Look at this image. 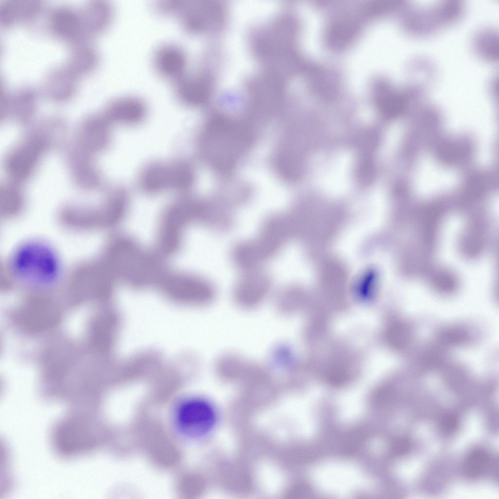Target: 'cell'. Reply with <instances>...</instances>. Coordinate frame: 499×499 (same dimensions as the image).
I'll return each instance as SVG.
<instances>
[{
  "mask_svg": "<svg viewBox=\"0 0 499 499\" xmlns=\"http://www.w3.org/2000/svg\"><path fill=\"white\" fill-rule=\"evenodd\" d=\"M172 13L179 14L183 27L193 33L219 29L227 16L225 5L213 0H174Z\"/></svg>",
  "mask_w": 499,
  "mask_h": 499,
  "instance_id": "obj_3",
  "label": "cell"
},
{
  "mask_svg": "<svg viewBox=\"0 0 499 499\" xmlns=\"http://www.w3.org/2000/svg\"><path fill=\"white\" fill-rule=\"evenodd\" d=\"M84 35H91L103 30L110 23L112 11L105 1H93L79 12Z\"/></svg>",
  "mask_w": 499,
  "mask_h": 499,
  "instance_id": "obj_14",
  "label": "cell"
},
{
  "mask_svg": "<svg viewBox=\"0 0 499 499\" xmlns=\"http://www.w3.org/2000/svg\"><path fill=\"white\" fill-rule=\"evenodd\" d=\"M40 4L35 1H7L1 4L0 16L4 25H12L19 20H28L39 12Z\"/></svg>",
  "mask_w": 499,
  "mask_h": 499,
  "instance_id": "obj_17",
  "label": "cell"
},
{
  "mask_svg": "<svg viewBox=\"0 0 499 499\" xmlns=\"http://www.w3.org/2000/svg\"><path fill=\"white\" fill-rule=\"evenodd\" d=\"M247 125L225 116L210 117L200 136L202 154L218 170H230L236 165L253 142Z\"/></svg>",
  "mask_w": 499,
  "mask_h": 499,
  "instance_id": "obj_1",
  "label": "cell"
},
{
  "mask_svg": "<svg viewBox=\"0 0 499 499\" xmlns=\"http://www.w3.org/2000/svg\"><path fill=\"white\" fill-rule=\"evenodd\" d=\"M427 13L411 11L407 15V25L411 32L423 34L434 31L459 19L462 13V4L457 1H445L437 4ZM409 13V12H408Z\"/></svg>",
  "mask_w": 499,
  "mask_h": 499,
  "instance_id": "obj_7",
  "label": "cell"
},
{
  "mask_svg": "<svg viewBox=\"0 0 499 499\" xmlns=\"http://www.w3.org/2000/svg\"><path fill=\"white\" fill-rule=\"evenodd\" d=\"M147 114L145 103L132 96L119 97L108 105L107 115L115 122L128 126L138 124L145 119Z\"/></svg>",
  "mask_w": 499,
  "mask_h": 499,
  "instance_id": "obj_11",
  "label": "cell"
},
{
  "mask_svg": "<svg viewBox=\"0 0 499 499\" xmlns=\"http://www.w3.org/2000/svg\"><path fill=\"white\" fill-rule=\"evenodd\" d=\"M97 61L95 51L86 46H77L71 55L66 67L75 76L92 70Z\"/></svg>",
  "mask_w": 499,
  "mask_h": 499,
  "instance_id": "obj_18",
  "label": "cell"
},
{
  "mask_svg": "<svg viewBox=\"0 0 499 499\" xmlns=\"http://www.w3.org/2000/svg\"><path fill=\"white\" fill-rule=\"evenodd\" d=\"M9 267L19 281L34 287H45L57 282L61 273L57 253L42 241H29L12 253Z\"/></svg>",
  "mask_w": 499,
  "mask_h": 499,
  "instance_id": "obj_2",
  "label": "cell"
},
{
  "mask_svg": "<svg viewBox=\"0 0 499 499\" xmlns=\"http://www.w3.org/2000/svg\"><path fill=\"white\" fill-rule=\"evenodd\" d=\"M491 463L489 454L484 450L477 449L470 452L466 457L464 469L468 475L478 477L487 472Z\"/></svg>",
  "mask_w": 499,
  "mask_h": 499,
  "instance_id": "obj_19",
  "label": "cell"
},
{
  "mask_svg": "<svg viewBox=\"0 0 499 499\" xmlns=\"http://www.w3.org/2000/svg\"><path fill=\"white\" fill-rule=\"evenodd\" d=\"M410 446V442L408 440L405 438H401L395 441L393 448L397 454H403L408 451Z\"/></svg>",
  "mask_w": 499,
  "mask_h": 499,
  "instance_id": "obj_21",
  "label": "cell"
},
{
  "mask_svg": "<svg viewBox=\"0 0 499 499\" xmlns=\"http://www.w3.org/2000/svg\"><path fill=\"white\" fill-rule=\"evenodd\" d=\"M251 105L263 115L276 113L284 95L283 78L269 72L250 78L246 85Z\"/></svg>",
  "mask_w": 499,
  "mask_h": 499,
  "instance_id": "obj_6",
  "label": "cell"
},
{
  "mask_svg": "<svg viewBox=\"0 0 499 499\" xmlns=\"http://www.w3.org/2000/svg\"><path fill=\"white\" fill-rule=\"evenodd\" d=\"M270 289V283L264 274L248 276L239 283L234 291V300L244 309H252L264 301Z\"/></svg>",
  "mask_w": 499,
  "mask_h": 499,
  "instance_id": "obj_10",
  "label": "cell"
},
{
  "mask_svg": "<svg viewBox=\"0 0 499 499\" xmlns=\"http://www.w3.org/2000/svg\"><path fill=\"white\" fill-rule=\"evenodd\" d=\"M49 23L54 34L63 39L77 40L84 35L79 13L70 8H55Z\"/></svg>",
  "mask_w": 499,
  "mask_h": 499,
  "instance_id": "obj_12",
  "label": "cell"
},
{
  "mask_svg": "<svg viewBox=\"0 0 499 499\" xmlns=\"http://www.w3.org/2000/svg\"><path fill=\"white\" fill-rule=\"evenodd\" d=\"M458 422L455 416L452 414H446L442 419L441 428L445 433L453 432L457 428Z\"/></svg>",
  "mask_w": 499,
  "mask_h": 499,
  "instance_id": "obj_20",
  "label": "cell"
},
{
  "mask_svg": "<svg viewBox=\"0 0 499 499\" xmlns=\"http://www.w3.org/2000/svg\"><path fill=\"white\" fill-rule=\"evenodd\" d=\"M194 180L193 170L186 163L156 162L142 170L139 184L146 192L155 193L167 190H187L192 187Z\"/></svg>",
  "mask_w": 499,
  "mask_h": 499,
  "instance_id": "obj_4",
  "label": "cell"
},
{
  "mask_svg": "<svg viewBox=\"0 0 499 499\" xmlns=\"http://www.w3.org/2000/svg\"><path fill=\"white\" fill-rule=\"evenodd\" d=\"M174 417L178 431L191 438L206 435L213 428L216 419L212 405L199 398H191L182 401L175 410Z\"/></svg>",
  "mask_w": 499,
  "mask_h": 499,
  "instance_id": "obj_5",
  "label": "cell"
},
{
  "mask_svg": "<svg viewBox=\"0 0 499 499\" xmlns=\"http://www.w3.org/2000/svg\"><path fill=\"white\" fill-rule=\"evenodd\" d=\"M175 82L177 98L186 106L199 107L209 100L214 79L208 72L203 71L189 76L185 74Z\"/></svg>",
  "mask_w": 499,
  "mask_h": 499,
  "instance_id": "obj_8",
  "label": "cell"
},
{
  "mask_svg": "<svg viewBox=\"0 0 499 499\" xmlns=\"http://www.w3.org/2000/svg\"><path fill=\"white\" fill-rule=\"evenodd\" d=\"M40 150V144L33 142L15 151L8 161L9 173L18 179L25 177L34 166Z\"/></svg>",
  "mask_w": 499,
  "mask_h": 499,
  "instance_id": "obj_15",
  "label": "cell"
},
{
  "mask_svg": "<svg viewBox=\"0 0 499 499\" xmlns=\"http://www.w3.org/2000/svg\"><path fill=\"white\" fill-rule=\"evenodd\" d=\"M153 60L155 70L164 77L176 81L185 74L187 58L184 51L175 44L168 43L158 47Z\"/></svg>",
  "mask_w": 499,
  "mask_h": 499,
  "instance_id": "obj_9",
  "label": "cell"
},
{
  "mask_svg": "<svg viewBox=\"0 0 499 499\" xmlns=\"http://www.w3.org/2000/svg\"><path fill=\"white\" fill-rule=\"evenodd\" d=\"M75 76L66 66L52 70L46 80V91L54 98H67L75 90Z\"/></svg>",
  "mask_w": 499,
  "mask_h": 499,
  "instance_id": "obj_16",
  "label": "cell"
},
{
  "mask_svg": "<svg viewBox=\"0 0 499 499\" xmlns=\"http://www.w3.org/2000/svg\"><path fill=\"white\" fill-rule=\"evenodd\" d=\"M253 362L236 353H224L217 358L215 362L216 376L226 382H241Z\"/></svg>",
  "mask_w": 499,
  "mask_h": 499,
  "instance_id": "obj_13",
  "label": "cell"
}]
</instances>
